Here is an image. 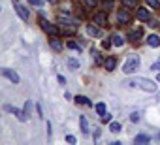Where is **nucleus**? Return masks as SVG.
Here are the masks:
<instances>
[{"label":"nucleus","mask_w":160,"mask_h":145,"mask_svg":"<svg viewBox=\"0 0 160 145\" xmlns=\"http://www.w3.org/2000/svg\"><path fill=\"white\" fill-rule=\"evenodd\" d=\"M2 76L8 78V79L13 81V83H19V81H21V79H19V74H17V72H13V70H10V68H4V70H2Z\"/></svg>","instance_id":"obj_5"},{"label":"nucleus","mask_w":160,"mask_h":145,"mask_svg":"<svg viewBox=\"0 0 160 145\" xmlns=\"http://www.w3.org/2000/svg\"><path fill=\"white\" fill-rule=\"evenodd\" d=\"M49 2H51V4H57V2H58V0H49Z\"/></svg>","instance_id":"obj_34"},{"label":"nucleus","mask_w":160,"mask_h":145,"mask_svg":"<svg viewBox=\"0 0 160 145\" xmlns=\"http://www.w3.org/2000/svg\"><path fill=\"white\" fill-rule=\"evenodd\" d=\"M25 111H27V115H30V102L25 104Z\"/></svg>","instance_id":"obj_33"},{"label":"nucleus","mask_w":160,"mask_h":145,"mask_svg":"<svg viewBox=\"0 0 160 145\" xmlns=\"http://www.w3.org/2000/svg\"><path fill=\"white\" fill-rule=\"evenodd\" d=\"M136 17H138L139 21H149V19H151V12H149L147 8H138Z\"/></svg>","instance_id":"obj_7"},{"label":"nucleus","mask_w":160,"mask_h":145,"mask_svg":"<svg viewBox=\"0 0 160 145\" xmlns=\"http://www.w3.org/2000/svg\"><path fill=\"white\" fill-rule=\"evenodd\" d=\"M126 85L128 87H139V89H143L145 92H154L156 91V85L151 81V79H145V78H134V79H130V81H126Z\"/></svg>","instance_id":"obj_1"},{"label":"nucleus","mask_w":160,"mask_h":145,"mask_svg":"<svg viewBox=\"0 0 160 145\" xmlns=\"http://www.w3.org/2000/svg\"><path fill=\"white\" fill-rule=\"evenodd\" d=\"M109 130H111L113 134H119V132L122 130V126H121V122H111V124H109Z\"/></svg>","instance_id":"obj_17"},{"label":"nucleus","mask_w":160,"mask_h":145,"mask_svg":"<svg viewBox=\"0 0 160 145\" xmlns=\"http://www.w3.org/2000/svg\"><path fill=\"white\" fill-rule=\"evenodd\" d=\"M100 119H102V122H111V115H109V113L100 115Z\"/></svg>","instance_id":"obj_26"},{"label":"nucleus","mask_w":160,"mask_h":145,"mask_svg":"<svg viewBox=\"0 0 160 145\" xmlns=\"http://www.w3.org/2000/svg\"><path fill=\"white\" fill-rule=\"evenodd\" d=\"M28 2H30V4H32V6H40V4H42V2H43V0H28Z\"/></svg>","instance_id":"obj_32"},{"label":"nucleus","mask_w":160,"mask_h":145,"mask_svg":"<svg viewBox=\"0 0 160 145\" xmlns=\"http://www.w3.org/2000/svg\"><path fill=\"white\" fill-rule=\"evenodd\" d=\"M4 109H8V111L15 113V115H17V119H19L21 122H25V121H27V111H21V109H17V108H12V106H4Z\"/></svg>","instance_id":"obj_6"},{"label":"nucleus","mask_w":160,"mask_h":145,"mask_svg":"<svg viewBox=\"0 0 160 145\" xmlns=\"http://www.w3.org/2000/svg\"><path fill=\"white\" fill-rule=\"evenodd\" d=\"M75 102L77 104H85V106H91V100L87 96H75Z\"/></svg>","instance_id":"obj_20"},{"label":"nucleus","mask_w":160,"mask_h":145,"mask_svg":"<svg viewBox=\"0 0 160 145\" xmlns=\"http://www.w3.org/2000/svg\"><path fill=\"white\" fill-rule=\"evenodd\" d=\"M68 68H70V70H77V68H79V60H75V58H68Z\"/></svg>","instance_id":"obj_19"},{"label":"nucleus","mask_w":160,"mask_h":145,"mask_svg":"<svg viewBox=\"0 0 160 145\" xmlns=\"http://www.w3.org/2000/svg\"><path fill=\"white\" fill-rule=\"evenodd\" d=\"M66 141H68V143H75L77 139H75V136H72V134H70V136H66Z\"/></svg>","instance_id":"obj_31"},{"label":"nucleus","mask_w":160,"mask_h":145,"mask_svg":"<svg viewBox=\"0 0 160 145\" xmlns=\"http://www.w3.org/2000/svg\"><path fill=\"white\" fill-rule=\"evenodd\" d=\"M42 28H43L49 36H57V34H58V27H55L53 23H49V21H45V19H42Z\"/></svg>","instance_id":"obj_4"},{"label":"nucleus","mask_w":160,"mask_h":145,"mask_svg":"<svg viewBox=\"0 0 160 145\" xmlns=\"http://www.w3.org/2000/svg\"><path fill=\"white\" fill-rule=\"evenodd\" d=\"M111 40H113V45H117V47H122V45H124V38H122L121 34H115Z\"/></svg>","instance_id":"obj_15"},{"label":"nucleus","mask_w":160,"mask_h":145,"mask_svg":"<svg viewBox=\"0 0 160 145\" xmlns=\"http://www.w3.org/2000/svg\"><path fill=\"white\" fill-rule=\"evenodd\" d=\"M115 66H117V60H115L113 57L106 58V62H104V68H106L108 72H113V70H115Z\"/></svg>","instance_id":"obj_13"},{"label":"nucleus","mask_w":160,"mask_h":145,"mask_svg":"<svg viewBox=\"0 0 160 145\" xmlns=\"http://www.w3.org/2000/svg\"><path fill=\"white\" fill-rule=\"evenodd\" d=\"M96 2H98V0H83V4H85L87 8H91V10L96 6Z\"/></svg>","instance_id":"obj_24"},{"label":"nucleus","mask_w":160,"mask_h":145,"mask_svg":"<svg viewBox=\"0 0 160 145\" xmlns=\"http://www.w3.org/2000/svg\"><path fill=\"white\" fill-rule=\"evenodd\" d=\"M111 45H113V42H109V40H104V42H102V47H104V49H109Z\"/></svg>","instance_id":"obj_29"},{"label":"nucleus","mask_w":160,"mask_h":145,"mask_svg":"<svg viewBox=\"0 0 160 145\" xmlns=\"http://www.w3.org/2000/svg\"><path fill=\"white\" fill-rule=\"evenodd\" d=\"M122 4H124L126 8H136V4H138V0H122Z\"/></svg>","instance_id":"obj_22"},{"label":"nucleus","mask_w":160,"mask_h":145,"mask_svg":"<svg viewBox=\"0 0 160 145\" xmlns=\"http://www.w3.org/2000/svg\"><path fill=\"white\" fill-rule=\"evenodd\" d=\"M130 121H132V122H138V121H139V113H138V111H134V113L130 115Z\"/></svg>","instance_id":"obj_28"},{"label":"nucleus","mask_w":160,"mask_h":145,"mask_svg":"<svg viewBox=\"0 0 160 145\" xmlns=\"http://www.w3.org/2000/svg\"><path fill=\"white\" fill-rule=\"evenodd\" d=\"M96 111H98V115H104V113H106V104H104V102L96 104Z\"/></svg>","instance_id":"obj_21"},{"label":"nucleus","mask_w":160,"mask_h":145,"mask_svg":"<svg viewBox=\"0 0 160 145\" xmlns=\"http://www.w3.org/2000/svg\"><path fill=\"white\" fill-rule=\"evenodd\" d=\"M94 23L98 27H108V17H106V12L104 13H96L94 15Z\"/></svg>","instance_id":"obj_9"},{"label":"nucleus","mask_w":160,"mask_h":145,"mask_svg":"<svg viewBox=\"0 0 160 145\" xmlns=\"http://www.w3.org/2000/svg\"><path fill=\"white\" fill-rule=\"evenodd\" d=\"M130 19H132V17H130V13H128L126 10H121V12L117 13V21H119L121 25H126V23H130Z\"/></svg>","instance_id":"obj_8"},{"label":"nucleus","mask_w":160,"mask_h":145,"mask_svg":"<svg viewBox=\"0 0 160 145\" xmlns=\"http://www.w3.org/2000/svg\"><path fill=\"white\" fill-rule=\"evenodd\" d=\"M151 70H154V72H160V60H158V62H154V64H151Z\"/></svg>","instance_id":"obj_30"},{"label":"nucleus","mask_w":160,"mask_h":145,"mask_svg":"<svg viewBox=\"0 0 160 145\" xmlns=\"http://www.w3.org/2000/svg\"><path fill=\"white\" fill-rule=\"evenodd\" d=\"M141 34H143V30H141V28H136V30L130 32V40H132V42H138V40L141 38Z\"/></svg>","instance_id":"obj_14"},{"label":"nucleus","mask_w":160,"mask_h":145,"mask_svg":"<svg viewBox=\"0 0 160 145\" xmlns=\"http://www.w3.org/2000/svg\"><path fill=\"white\" fill-rule=\"evenodd\" d=\"M147 4H149L151 8H154V10L160 8V2H158V0H147Z\"/></svg>","instance_id":"obj_25"},{"label":"nucleus","mask_w":160,"mask_h":145,"mask_svg":"<svg viewBox=\"0 0 160 145\" xmlns=\"http://www.w3.org/2000/svg\"><path fill=\"white\" fill-rule=\"evenodd\" d=\"M81 130H83L85 134H89V132H91V128H89V121H87V117H85V115H81Z\"/></svg>","instance_id":"obj_16"},{"label":"nucleus","mask_w":160,"mask_h":145,"mask_svg":"<svg viewBox=\"0 0 160 145\" xmlns=\"http://www.w3.org/2000/svg\"><path fill=\"white\" fill-rule=\"evenodd\" d=\"M13 8H15V12L19 13V17H21L23 21H30V13H28V10L19 2V0H13Z\"/></svg>","instance_id":"obj_3"},{"label":"nucleus","mask_w":160,"mask_h":145,"mask_svg":"<svg viewBox=\"0 0 160 145\" xmlns=\"http://www.w3.org/2000/svg\"><path fill=\"white\" fill-rule=\"evenodd\" d=\"M113 6H115V2H113V0H104V2H102V8H104V12H108V10H113Z\"/></svg>","instance_id":"obj_18"},{"label":"nucleus","mask_w":160,"mask_h":145,"mask_svg":"<svg viewBox=\"0 0 160 145\" xmlns=\"http://www.w3.org/2000/svg\"><path fill=\"white\" fill-rule=\"evenodd\" d=\"M158 83H160V74H158Z\"/></svg>","instance_id":"obj_35"},{"label":"nucleus","mask_w":160,"mask_h":145,"mask_svg":"<svg viewBox=\"0 0 160 145\" xmlns=\"http://www.w3.org/2000/svg\"><path fill=\"white\" fill-rule=\"evenodd\" d=\"M49 43H51V47H53L55 51H62V47H64V45H62V42H60V40H58L57 36H51Z\"/></svg>","instance_id":"obj_11"},{"label":"nucleus","mask_w":160,"mask_h":145,"mask_svg":"<svg viewBox=\"0 0 160 145\" xmlns=\"http://www.w3.org/2000/svg\"><path fill=\"white\" fill-rule=\"evenodd\" d=\"M68 47H70V49H75V51H81V45L75 43V42H72V40L68 42Z\"/></svg>","instance_id":"obj_23"},{"label":"nucleus","mask_w":160,"mask_h":145,"mask_svg":"<svg viewBox=\"0 0 160 145\" xmlns=\"http://www.w3.org/2000/svg\"><path fill=\"white\" fill-rule=\"evenodd\" d=\"M87 34L92 36V38H100L102 36V30L98 27H94V25H87Z\"/></svg>","instance_id":"obj_10"},{"label":"nucleus","mask_w":160,"mask_h":145,"mask_svg":"<svg viewBox=\"0 0 160 145\" xmlns=\"http://www.w3.org/2000/svg\"><path fill=\"white\" fill-rule=\"evenodd\" d=\"M147 141H149L147 136H138V138H136V143H147Z\"/></svg>","instance_id":"obj_27"},{"label":"nucleus","mask_w":160,"mask_h":145,"mask_svg":"<svg viewBox=\"0 0 160 145\" xmlns=\"http://www.w3.org/2000/svg\"><path fill=\"white\" fill-rule=\"evenodd\" d=\"M138 68H139V57H132V58H128V60L124 62L122 72H124V74H134Z\"/></svg>","instance_id":"obj_2"},{"label":"nucleus","mask_w":160,"mask_h":145,"mask_svg":"<svg viewBox=\"0 0 160 145\" xmlns=\"http://www.w3.org/2000/svg\"><path fill=\"white\" fill-rule=\"evenodd\" d=\"M147 43H149L151 47H160V36H158V34H151V36L147 38Z\"/></svg>","instance_id":"obj_12"}]
</instances>
